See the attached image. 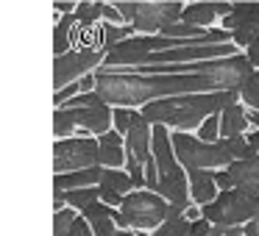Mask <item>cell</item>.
<instances>
[{
  "mask_svg": "<svg viewBox=\"0 0 259 236\" xmlns=\"http://www.w3.org/2000/svg\"><path fill=\"white\" fill-rule=\"evenodd\" d=\"M253 64L248 56H223L195 62L190 73H114L112 67L95 73V92L109 106H145L151 100L176 95H192V92H223L242 89L251 78Z\"/></svg>",
  "mask_w": 259,
  "mask_h": 236,
  "instance_id": "obj_1",
  "label": "cell"
},
{
  "mask_svg": "<svg viewBox=\"0 0 259 236\" xmlns=\"http://www.w3.org/2000/svg\"><path fill=\"white\" fill-rule=\"evenodd\" d=\"M240 89H223V92H192V95H176L151 100L142 106V114L151 125H167L176 131H192L201 128V123L209 114H220L229 103H237Z\"/></svg>",
  "mask_w": 259,
  "mask_h": 236,
  "instance_id": "obj_2",
  "label": "cell"
},
{
  "mask_svg": "<svg viewBox=\"0 0 259 236\" xmlns=\"http://www.w3.org/2000/svg\"><path fill=\"white\" fill-rule=\"evenodd\" d=\"M170 217V200L162 197L159 192L151 189H134L123 197L117 211V225H128L137 230H148V228H159L164 219Z\"/></svg>",
  "mask_w": 259,
  "mask_h": 236,
  "instance_id": "obj_3",
  "label": "cell"
},
{
  "mask_svg": "<svg viewBox=\"0 0 259 236\" xmlns=\"http://www.w3.org/2000/svg\"><path fill=\"white\" fill-rule=\"evenodd\" d=\"M114 6L125 23H131L137 31H145V34L179 23L184 14V0H120Z\"/></svg>",
  "mask_w": 259,
  "mask_h": 236,
  "instance_id": "obj_4",
  "label": "cell"
},
{
  "mask_svg": "<svg viewBox=\"0 0 259 236\" xmlns=\"http://www.w3.org/2000/svg\"><path fill=\"white\" fill-rule=\"evenodd\" d=\"M173 147H176L179 161L184 164L187 169H223L234 161L226 139L203 142L201 136H192V134H187V131H176Z\"/></svg>",
  "mask_w": 259,
  "mask_h": 236,
  "instance_id": "obj_5",
  "label": "cell"
},
{
  "mask_svg": "<svg viewBox=\"0 0 259 236\" xmlns=\"http://www.w3.org/2000/svg\"><path fill=\"white\" fill-rule=\"evenodd\" d=\"M114 123V108L109 103H101V106H56L53 111V134L56 139H67L75 128H87L92 134H106L112 131Z\"/></svg>",
  "mask_w": 259,
  "mask_h": 236,
  "instance_id": "obj_6",
  "label": "cell"
},
{
  "mask_svg": "<svg viewBox=\"0 0 259 236\" xmlns=\"http://www.w3.org/2000/svg\"><path fill=\"white\" fill-rule=\"evenodd\" d=\"M259 197L248 195L242 189H223L212 203L201 206V217H206L214 225H245L256 217Z\"/></svg>",
  "mask_w": 259,
  "mask_h": 236,
  "instance_id": "obj_7",
  "label": "cell"
},
{
  "mask_svg": "<svg viewBox=\"0 0 259 236\" xmlns=\"http://www.w3.org/2000/svg\"><path fill=\"white\" fill-rule=\"evenodd\" d=\"M101 164V139L81 136V139H56L53 145V169L56 172H73Z\"/></svg>",
  "mask_w": 259,
  "mask_h": 236,
  "instance_id": "obj_8",
  "label": "cell"
},
{
  "mask_svg": "<svg viewBox=\"0 0 259 236\" xmlns=\"http://www.w3.org/2000/svg\"><path fill=\"white\" fill-rule=\"evenodd\" d=\"M101 62H106V50H98V47H81V50H67L62 56H56V62H53V89L59 92L73 81L84 78V73H90Z\"/></svg>",
  "mask_w": 259,
  "mask_h": 236,
  "instance_id": "obj_9",
  "label": "cell"
},
{
  "mask_svg": "<svg viewBox=\"0 0 259 236\" xmlns=\"http://www.w3.org/2000/svg\"><path fill=\"white\" fill-rule=\"evenodd\" d=\"M223 28L234 34V45L248 47L259 36V0L234 3V9L223 17Z\"/></svg>",
  "mask_w": 259,
  "mask_h": 236,
  "instance_id": "obj_10",
  "label": "cell"
},
{
  "mask_svg": "<svg viewBox=\"0 0 259 236\" xmlns=\"http://www.w3.org/2000/svg\"><path fill=\"white\" fill-rule=\"evenodd\" d=\"M151 147H153V125L145 120L142 111H134V123H131V131L125 134V150L137 158V161L148 164L151 161Z\"/></svg>",
  "mask_w": 259,
  "mask_h": 236,
  "instance_id": "obj_11",
  "label": "cell"
},
{
  "mask_svg": "<svg viewBox=\"0 0 259 236\" xmlns=\"http://www.w3.org/2000/svg\"><path fill=\"white\" fill-rule=\"evenodd\" d=\"M117 211L120 208H114V206H109V203H103V200H98V203H92L90 208H84V217L90 219V225H92V230H95V236H137V233H128V230H117Z\"/></svg>",
  "mask_w": 259,
  "mask_h": 236,
  "instance_id": "obj_12",
  "label": "cell"
},
{
  "mask_svg": "<svg viewBox=\"0 0 259 236\" xmlns=\"http://www.w3.org/2000/svg\"><path fill=\"white\" fill-rule=\"evenodd\" d=\"M234 9V3L229 0H203V3H192V6H184V14L181 20L190 25H209L214 23V17H226V14Z\"/></svg>",
  "mask_w": 259,
  "mask_h": 236,
  "instance_id": "obj_13",
  "label": "cell"
},
{
  "mask_svg": "<svg viewBox=\"0 0 259 236\" xmlns=\"http://www.w3.org/2000/svg\"><path fill=\"white\" fill-rule=\"evenodd\" d=\"M226 169L231 172L234 189H242L248 195L259 197V158H237Z\"/></svg>",
  "mask_w": 259,
  "mask_h": 236,
  "instance_id": "obj_14",
  "label": "cell"
},
{
  "mask_svg": "<svg viewBox=\"0 0 259 236\" xmlns=\"http://www.w3.org/2000/svg\"><path fill=\"white\" fill-rule=\"evenodd\" d=\"M187 175H190V195L195 203L206 206V203H212L220 195L212 169H187Z\"/></svg>",
  "mask_w": 259,
  "mask_h": 236,
  "instance_id": "obj_15",
  "label": "cell"
},
{
  "mask_svg": "<svg viewBox=\"0 0 259 236\" xmlns=\"http://www.w3.org/2000/svg\"><path fill=\"white\" fill-rule=\"evenodd\" d=\"M103 178V167H87V169H73V172H56L53 186L59 189H81V186H98Z\"/></svg>",
  "mask_w": 259,
  "mask_h": 236,
  "instance_id": "obj_16",
  "label": "cell"
},
{
  "mask_svg": "<svg viewBox=\"0 0 259 236\" xmlns=\"http://www.w3.org/2000/svg\"><path fill=\"white\" fill-rule=\"evenodd\" d=\"M248 108H242L240 103H229V106L220 111V139H229V136H240L248 128Z\"/></svg>",
  "mask_w": 259,
  "mask_h": 236,
  "instance_id": "obj_17",
  "label": "cell"
},
{
  "mask_svg": "<svg viewBox=\"0 0 259 236\" xmlns=\"http://www.w3.org/2000/svg\"><path fill=\"white\" fill-rule=\"evenodd\" d=\"M98 139H101V167H114V169H120V164L125 161L123 134L114 128V131H106V134H101Z\"/></svg>",
  "mask_w": 259,
  "mask_h": 236,
  "instance_id": "obj_18",
  "label": "cell"
},
{
  "mask_svg": "<svg viewBox=\"0 0 259 236\" xmlns=\"http://www.w3.org/2000/svg\"><path fill=\"white\" fill-rule=\"evenodd\" d=\"M101 189H109V192H117V195H128L134 192V181H131L128 172L123 169H114V167H103V178H101Z\"/></svg>",
  "mask_w": 259,
  "mask_h": 236,
  "instance_id": "obj_19",
  "label": "cell"
},
{
  "mask_svg": "<svg viewBox=\"0 0 259 236\" xmlns=\"http://www.w3.org/2000/svg\"><path fill=\"white\" fill-rule=\"evenodd\" d=\"M101 200V186H81V189H67V206L78 208V211H84V208H90L92 203Z\"/></svg>",
  "mask_w": 259,
  "mask_h": 236,
  "instance_id": "obj_20",
  "label": "cell"
},
{
  "mask_svg": "<svg viewBox=\"0 0 259 236\" xmlns=\"http://www.w3.org/2000/svg\"><path fill=\"white\" fill-rule=\"evenodd\" d=\"M70 25H73V14H64L56 20V28H53V50L56 56L70 50Z\"/></svg>",
  "mask_w": 259,
  "mask_h": 236,
  "instance_id": "obj_21",
  "label": "cell"
},
{
  "mask_svg": "<svg viewBox=\"0 0 259 236\" xmlns=\"http://www.w3.org/2000/svg\"><path fill=\"white\" fill-rule=\"evenodd\" d=\"M134 25H114V23H109V25H103V50H112L114 45H120L123 39H131L134 36Z\"/></svg>",
  "mask_w": 259,
  "mask_h": 236,
  "instance_id": "obj_22",
  "label": "cell"
},
{
  "mask_svg": "<svg viewBox=\"0 0 259 236\" xmlns=\"http://www.w3.org/2000/svg\"><path fill=\"white\" fill-rule=\"evenodd\" d=\"M190 217H167L151 236H190Z\"/></svg>",
  "mask_w": 259,
  "mask_h": 236,
  "instance_id": "obj_23",
  "label": "cell"
},
{
  "mask_svg": "<svg viewBox=\"0 0 259 236\" xmlns=\"http://www.w3.org/2000/svg\"><path fill=\"white\" fill-rule=\"evenodd\" d=\"M75 219H78V214H75L73 208H59V211L53 214V236H70Z\"/></svg>",
  "mask_w": 259,
  "mask_h": 236,
  "instance_id": "obj_24",
  "label": "cell"
},
{
  "mask_svg": "<svg viewBox=\"0 0 259 236\" xmlns=\"http://www.w3.org/2000/svg\"><path fill=\"white\" fill-rule=\"evenodd\" d=\"M240 100L245 103L248 108H256L259 111V70H253L251 78L245 81V86L240 89Z\"/></svg>",
  "mask_w": 259,
  "mask_h": 236,
  "instance_id": "obj_25",
  "label": "cell"
},
{
  "mask_svg": "<svg viewBox=\"0 0 259 236\" xmlns=\"http://www.w3.org/2000/svg\"><path fill=\"white\" fill-rule=\"evenodd\" d=\"M103 6H106V3H98V0H92V3H84V0H81L78 9H75V17L81 20V25H92L98 17H103Z\"/></svg>",
  "mask_w": 259,
  "mask_h": 236,
  "instance_id": "obj_26",
  "label": "cell"
},
{
  "mask_svg": "<svg viewBox=\"0 0 259 236\" xmlns=\"http://www.w3.org/2000/svg\"><path fill=\"white\" fill-rule=\"evenodd\" d=\"M198 136L203 142H218L220 139V114H209L201 123V128H198Z\"/></svg>",
  "mask_w": 259,
  "mask_h": 236,
  "instance_id": "obj_27",
  "label": "cell"
},
{
  "mask_svg": "<svg viewBox=\"0 0 259 236\" xmlns=\"http://www.w3.org/2000/svg\"><path fill=\"white\" fill-rule=\"evenodd\" d=\"M131 123H134V111H131L128 106H117V108H114V128H117L120 134H128Z\"/></svg>",
  "mask_w": 259,
  "mask_h": 236,
  "instance_id": "obj_28",
  "label": "cell"
},
{
  "mask_svg": "<svg viewBox=\"0 0 259 236\" xmlns=\"http://www.w3.org/2000/svg\"><path fill=\"white\" fill-rule=\"evenodd\" d=\"M212 225L214 222H209L206 217L192 219V222H190V236H209V233H212Z\"/></svg>",
  "mask_w": 259,
  "mask_h": 236,
  "instance_id": "obj_29",
  "label": "cell"
},
{
  "mask_svg": "<svg viewBox=\"0 0 259 236\" xmlns=\"http://www.w3.org/2000/svg\"><path fill=\"white\" fill-rule=\"evenodd\" d=\"M70 236H95V230H92V225H90V219L81 214L78 219H75V225H73V233Z\"/></svg>",
  "mask_w": 259,
  "mask_h": 236,
  "instance_id": "obj_30",
  "label": "cell"
},
{
  "mask_svg": "<svg viewBox=\"0 0 259 236\" xmlns=\"http://www.w3.org/2000/svg\"><path fill=\"white\" fill-rule=\"evenodd\" d=\"M209 236H245V230H242V225H214L212 233Z\"/></svg>",
  "mask_w": 259,
  "mask_h": 236,
  "instance_id": "obj_31",
  "label": "cell"
},
{
  "mask_svg": "<svg viewBox=\"0 0 259 236\" xmlns=\"http://www.w3.org/2000/svg\"><path fill=\"white\" fill-rule=\"evenodd\" d=\"M214 184H218V189L223 192V189H234V181H231V172L229 169H214Z\"/></svg>",
  "mask_w": 259,
  "mask_h": 236,
  "instance_id": "obj_32",
  "label": "cell"
},
{
  "mask_svg": "<svg viewBox=\"0 0 259 236\" xmlns=\"http://www.w3.org/2000/svg\"><path fill=\"white\" fill-rule=\"evenodd\" d=\"M245 56L251 58V64H253V67L259 70V36H256V39L251 42V45H248V53H245Z\"/></svg>",
  "mask_w": 259,
  "mask_h": 236,
  "instance_id": "obj_33",
  "label": "cell"
},
{
  "mask_svg": "<svg viewBox=\"0 0 259 236\" xmlns=\"http://www.w3.org/2000/svg\"><path fill=\"white\" fill-rule=\"evenodd\" d=\"M103 17H106L109 23H114V25H117L120 20H123V14L117 12V6H103Z\"/></svg>",
  "mask_w": 259,
  "mask_h": 236,
  "instance_id": "obj_34",
  "label": "cell"
},
{
  "mask_svg": "<svg viewBox=\"0 0 259 236\" xmlns=\"http://www.w3.org/2000/svg\"><path fill=\"white\" fill-rule=\"evenodd\" d=\"M242 230H245V236H259V211H256V217H253L251 222L242 225Z\"/></svg>",
  "mask_w": 259,
  "mask_h": 236,
  "instance_id": "obj_35",
  "label": "cell"
},
{
  "mask_svg": "<svg viewBox=\"0 0 259 236\" xmlns=\"http://www.w3.org/2000/svg\"><path fill=\"white\" fill-rule=\"evenodd\" d=\"M75 9H78V6H75L73 0H59V3H56V12H64V14L75 12Z\"/></svg>",
  "mask_w": 259,
  "mask_h": 236,
  "instance_id": "obj_36",
  "label": "cell"
},
{
  "mask_svg": "<svg viewBox=\"0 0 259 236\" xmlns=\"http://www.w3.org/2000/svg\"><path fill=\"white\" fill-rule=\"evenodd\" d=\"M248 142H251V147L256 150V156H259V128L253 131V134H248Z\"/></svg>",
  "mask_w": 259,
  "mask_h": 236,
  "instance_id": "obj_37",
  "label": "cell"
},
{
  "mask_svg": "<svg viewBox=\"0 0 259 236\" xmlns=\"http://www.w3.org/2000/svg\"><path fill=\"white\" fill-rule=\"evenodd\" d=\"M248 123H251L253 128H259V111L256 108H248Z\"/></svg>",
  "mask_w": 259,
  "mask_h": 236,
  "instance_id": "obj_38",
  "label": "cell"
}]
</instances>
